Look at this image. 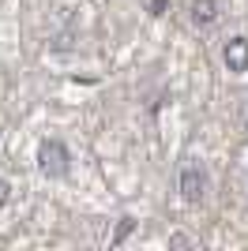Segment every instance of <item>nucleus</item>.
<instances>
[{"label":"nucleus","mask_w":248,"mask_h":251,"mask_svg":"<svg viewBox=\"0 0 248 251\" xmlns=\"http://www.w3.org/2000/svg\"><path fill=\"white\" fill-rule=\"evenodd\" d=\"M38 169L45 173V176H64V173H68V150H64L57 139L41 143V150H38Z\"/></svg>","instance_id":"nucleus-1"},{"label":"nucleus","mask_w":248,"mask_h":251,"mask_svg":"<svg viewBox=\"0 0 248 251\" xmlns=\"http://www.w3.org/2000/svg\"><path fill=\"white\" fill-rule=\"evenodd\" d=\"M181 195H185L188 202H199L207 195V176L199 165H185L181 169Z\"/></svg>","instance_id":"nucleus-2"},{"label":"nucleus","mask_w":248,"mask_h":251,"mask_svg":"<svg viewBox=\"0 0 248 251\" xmlns=\"http://www.w3.org/2000/svg\"><path fill=\"white\" fill-rule=\"evenodd\" d=\"M222 60H226L229 72H248V38H229L226 42V52H222Z\"/></svg>","instance_id":"nucleus-3"},{"label":"nucleus","mask_w":248,"mask_h":251,"mask_svg":"<svg viewBox=\"0 0 248 251\" xmlns=\"http://www.w3.org/2000/svg\"><path fill=\"white\" fill-rule=\"evenodd\" d=\"M218 19V0H192V23L196 26H211Z\"/></svg>","instance_id":"nucleus-4"},{"label":"nucleus","mask_w":248,"mask_h":251,"mask_svg":"<svg viewBox=\"0 0 248 251\" xmlns=\"http://www.w3.org/2000/svg\"><path fill=\"white\" fill-rule=\"evenodd\" d=\"M8 199H11V184H8V180H0V206H4Z\"/></svg>","instance_id":"nucleus-5"}]
</instances>
